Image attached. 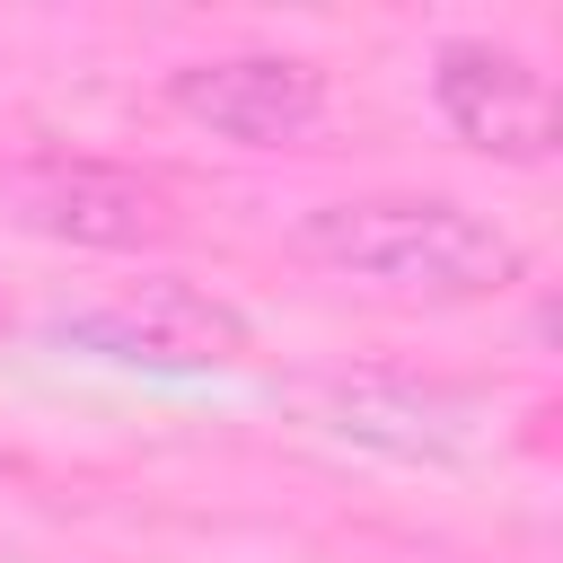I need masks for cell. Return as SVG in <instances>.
Listing matches in <instances>:
<instances>
[{
    "mask_svg": "<svg viewBox=\"0 0 563 563\" xmlns=\"http://www.w3.org/2000/svg\"><path fill=\"white\" fill-rule=\"evenodd\" d=\"M299 405L317 431L334 440H361L378 457H466L475 440V396L440 387V378H405V369H317L299 378Z\"/></svg>",
    "mask_w": 563,
    "mask_h": 563,
    "instance_id": "cell-6",
    "label": "cell"
},
{
    "mask_svg": "<svg viewBox=\"0 0 563 563\" xmlns=\"http://www.w3.org/2000/svg\"><path fill=\"white\" fill-rule=\"evenodd\" d=\"M431 106H440V123H449L466 150H484V158H501V167H545L554 141H563L554 79H545L528 53L493 44V35H449V44L431 53Z\"/></svg>",
    "mask_w": 563,
    "mask_h": 563,
    "instance_id": "cell-4",
    "label": "cell"
},
{
    "mask_svg": "<svg viewBox=\"0 0 563 563\" xmlns=\"http://www.w3.org/2000/svg\"><path fill=\"white\" fill-rule=\"evenodd\" d=\"M0 220L26 229V238H53V246H79V255H132V246H158L176 229L167 211V185H150L141 167H114V158H18L0 167Z\"/></svg>",
    "mask_w": 563,
    "mask_h": 563,
    "instance_id": "cell-3",
    "label": "cell"
},
{
    "mask_svg": "<svg viewBox=\"0 0 563 563\" xmlns=\"http://www.w3.org/2000/svg\"><path fill=\"white\" fill-rule=\"evenodd\" d=\"M53 334L70 352H97V361H123V369H150V378H211L255 343L246 308L185 282V273H141L106 299H79V308L53 317Z\"/></svg>",
    "mask_w": 563,
    "mask_h": 563,
    "instance_id": "cell-2",
    "label": "cell"
},
{
    "mask_svg": "<svg viewBox=\"0 0 563 563\" xmlns=\"http://www.w3.org/2000/svg\"><path fill=\"white\" fill-rule=\"evenodd\" d=\"M299 246L361 282V290H387V299H422V308H466V299H501L528 282V246L449 202V194H343V202H317L299 220Z\"/></svg>",
    "mask_w": 563,
    "mask_h": 563,
    "instance_id": "cell-1",
    "label": "cell"
},
{
    "mask_svg": "<svg viewBox=\"0 0 563 563\" xmlns=\"http://www.w3.org/2000/svg\"><path fill=\"white\" fill-rule=\"evenodd\" d=\"M167 106L238 150H290L325 123V70L299 53H211L167 70Z\"/></svg>",
    "mask_w": 563,
    "mask_h": 563,
    "instance_id": "cell-5",
    "label": "cell"
}]
</instances>
